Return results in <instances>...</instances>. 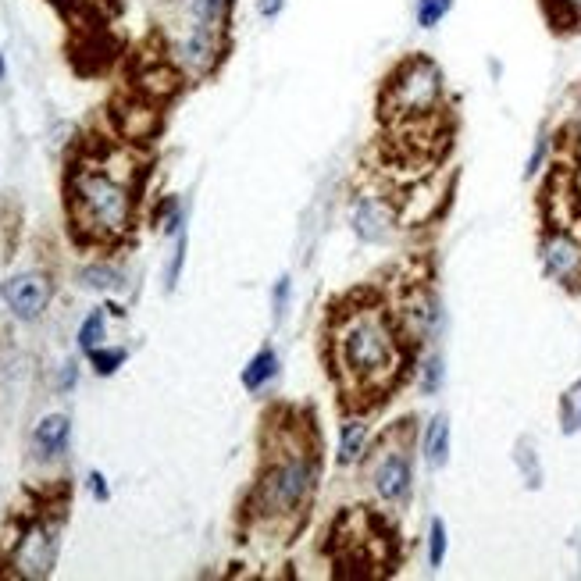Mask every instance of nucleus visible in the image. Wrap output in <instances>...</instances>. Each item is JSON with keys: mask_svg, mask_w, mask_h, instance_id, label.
Masks as SVG:
<instances>
[{"mask_svg": "<svg viewBox=\"0 0 581 581\" xmlns=\"http://www.w3.org/2000/svg\"><path fill=\"white\" fill-rule=\"evenodd\" d=\"M8 79V54H0V82Z\"/></svg>", "mask_w": 581, "mask_h": 581, "instance_id": "nucleus-30", "label": "nucleus"}, {"mask_svg": "<svg viewBox=\"0 0 581 581\" xmlns=\"http://www.w3.org/2000/svg\"><path fill=\"white\" fill-rule=\"evenodd\" d=\"M282 11H286V0H257V18H264V22L282 18Z\"/></svg>", "mask_w": 581, "mask_h": 581, "instance_id": "nucleus-28", "label": "nucleus"}, {"mask_svg": "<svg viewBox=\"0 0 581 581\" xmlns=\"http://www.w3.org/2000/svg\"><path fill=\"white\" fill-rule=\"evenodd\" d=\"M321 482V439L311 414L268 428V453L246 500L250 521L296 532Z\"/></svg>", "mask_w": 581, "mask_h": 581, "instance_id": "nucleus-2", "label": "nucleus"}, {"mask_svg": "<svg viewBox=\"0 0 581 581\" xmlns=\"http://www.w3.org/2000/svg\"><path fill=\"white\" fill-rule=\"evenodd\" d=\"M86 489H90V496L97 503H107L111 500V485H107V478L100 475V471H90V478H86Z\"/></svg>", "mask_w": 581, "mask_h": 581, "instance_id": "nucleus-27", "label": "nucleus"}, {"mask_svg": "<svg viewBox=\"0 0 581 581\" xmlns=\"http://www.w3.org/2000/svg\"><path fill=\"white\" fill-rule=\"evenodd\" d=\"M289 300H293V279H289V275H279V282L271 289V311H275V321L286 318Z\"/></svg>", "mask_w": 581, "mask_h": 581, "instance_id": "nucleus-25", "label": "nucleus"}, {"mask_svg": "<svg viewBox=\"0 0 581 581\" xmlns=\"http://www.w3.org/2000/svg\"><path fill=\"white\" fill-rule=\"evenodd\" d=\"M549 154H553V140H549V132H542L539 140H535L532 154H528V164H524V179H535L549 164Z\"/></svg>", "mask_w": 581, "mask_h": 581, "instance_id": "nucleus-23", "label": "nucleus"}, {"mask_svg": "<svg viewBox=\"0 0 581 581\" xmlns=\"http://www.w3.org/2000/svg\"><path fill=\"white\" fill-rule=\"evenodd\" d=\"M446 111V72L428 54L400 58L378 90V115L393 129H425Z\"/></svg>", "mask_w": 581, "mask_h": 581, "instance_id": "nucleus-4", "label": "nucleus"}, {"mask_svg": "<svg viewBox=\"0 0 581 581\" xmlns=\"http://www.w3.org/2000/svg\"><path fill=\"white\" fill-rule=\"evenodd\" d=\"M396 321H400V328L407 332L410 343L418 346V343H432L439 336L446 311H442V300L435 296L432 286L414 282L407 289V296L400 300V307H396Z\"/></svg>", "mask_w": 581, "mask_h": 581, "instance_id": "nucleus-8", "label": "nucleus"}, {"mask_svg": "<svg viewBox=\"0 0 581 581\" xmlns=\"http://www.w3.org/2000/svg\"><path fill=\"white\" fill-rule=\"evenodd\" d=\"M453 8H457V0H414L410 15H414V25H418L421 33H432V29H439L453 15Z\"/></svg>", "mask_w": 581, "mask_h": 581, "instance_id": "nucleus-17", "label": "nucleus"}, {"mask_svg": "<svg viewBox=\"0 0 581 581\" xmlns=\"http://www.w3.org/2000/svg\"><path fill=\"white\" fill-rule=\"evenodd\" d=\"M578 143H581V111H578Z\"/></svg>", "mask_w": 581, "mask_h": 581, "instance_id": "nucleus-32", "label": "nucleus"}, {"mask_svg": "<svg viewBox=\"0 0 581 581\" xmlns=\"http://www.w3.org/2000/svg\"><path fill=\"white\" fill-rule=\"evenodd\" d=\"M535 250H539V268L549 282L581 293V211L546 218Z\"/></svg>", "mask_w": 581, "mask_h": 581, "instance_id": "nucleus-6", "label": "nucleus"}, {"mask_svg": "<svg viewBox=\"0 0 581 581\" xmlns=\"http://www.w3.org/2000/svg\"><path fill=\"white\" fill-rule=\"evenodd\" d=\"M86 357H90L93 371H97L100 378H111L125 364V357H129V353H125L122 346H97V350H90Z\"/></svg>", "mask_w": 581, "mask_h": 581, "instance_id": "nucleus-21", "label": "nucleus"}, {"mask_svg": "<svg viewBox=\"0 0 581 581\" xmlns=\"http://www.w3.org/2000/svg\"><path fill=\"white\" fill-rule=\"evenodd\" d=\"M528 446H532V442L528 439H521V446H517V464H521V471H524V482L532 485V489H539L542 485V471L539 467H535V450H528Z\"/></svg>", "mask_w": 581, "mask_h": 581, "instance_id": "nucleus-26", "label": "nucleus"}, {"mask_svg": "<svg viewBox=\"0 0 581 581\" xmlns=\"http://www.w3.org/2000/svg\"><path fill=\"white\" fill-rule=\"evenodd\" d=\"M136 189L107 164H79L68 175V218L82 239L115 243L132 229Z\"/></svg>", "mask_w": 581, "mask_h": 581, "instance_id": "nucleus-3", "label": "nucleus"}, {"mask_svg": "<svg viewBox=\"0 0 581 581\" xmlns=\"http://www.w3.org/2000/svg\"><path fill=\"white\" fill-rule=\"evenodd\" d=\"M368 485L382 507H407L414 496V421H400L371 446Z\"/></svg>", "mask_w": 581, "mask_h": 581, "instance_id": "nucleus-5", "label": "nucleus"}, {"mask_svg": "<svg viewBox=\"0 0 581 581\" xmlns=\"http://www.w3.org/2000/svg\"><path fill=\"white\" fill-rule=\"evenodd\" d=\"M450 446H453V428L446 414H435L421 432V460L428 471H442L450 464Z\"/></svg>", "mask_w": 581, "mask_h": 581, "instance_id": "nucleus-14", "label": "nucleus"}, {"mask_svg": "<svg viewBox=\"0 0 581 581\" xmlns=\"http://www.w3.org/2000/svg\"><path fill=\"white\" fill-rule=\"evenodd\" d=\"M275 378H279V353L271 350V346H264V350H257L254 357L246 361L239 382H243L246 393H261V389H268Z\"/></svg>", "mask_w": 581, "mask_h": 581, "instance_id": "nucleus-15", "label": "nucleus"}, {"mask_svg": "<svg viewBox=\"0 0 581 581\" xmlns=\"http://www.w3.org/2000/svg\"><path fill=\"white\" fill-rule=\"evenodd\" d=\"M61 553V517H36L25 524L11 549V574L18 578H50Z\"/></svg>", "mask_w": 581, "mask_h": 581, "instance_id": "nucleus-7", "label": "nucleus"}, {"mask_svg": "<svg viewBox=\"0 0 581 581\" xmlns=\"http://www.w3.org/2000/svg\"><path fill=\"white\" fill-rule=\"evenodd\" d=\"M50 296H54V286L43 271H18L0 286V300L8 303L11 318L25 321V325L43 318V311L50 307Z\"/></svg>", "mask_w": 581, "mask_h": 581, "instance_id": "nucleus-9", "label": "nucleus"}, {"mask_svg": "<svg viewBox=\"0 0 581 581\" xmlns=\"http://www.w3.org/2000/svg\"><path fill=\"white\" fill-rule=\"evenodd\" d=\"M122 271L115 268V264H86V268L79 271V286L90 289V293H115V289H122Z\"/></svg>", "mask_w": 581, "mask_h": 581, "instance_id": "nucleus-16", "label": "nucleus"}, {"mask_svg": "<svg viewBox=\"0 0 581 581\" xmlns=\"http://www.w3.org/2000/svg\"><path fill=\"white\" fill-rule=\"evenodd\" d=\"M446 553H450V528H446L442 517H432L428 521V567L439 571L446 564Z\"/></svg>", "mask_w": 581, "mask_h": 581, "instance_id": "nucleus-20", "label": "nucleus"}, {"mask_svg": "<svg viewBox=\"0 0 581 581\" xmlns=\"http://www.w3.org/2000/svg\"><path fill=\"white\" fill-rule=\"evenodd\" d=\"M182 264H186V229H182L179 236H175L172 257H168V271H164V286H168V289H175V286H179Z\"/></svg>", "mask_w": 581, "mask_h": 581, "instance_id": "nucleus-24", "label": "nucleus"}, {"mask_svg": "<svg viewBox=\"0 0 581 581\" xmlns=\"http://www.w3.org/2000/svg\"><path fill=\"white\" fill-rule=\"evenodd\" d=\"M68 442H72V418L68 414H43L33 428V457L40 464L50 460H61L68 453Z\"/></svg>", "mask_w": 581, "mask_h": 581, "instance_id": "nucleus-11", "label": "nucleus"}, {"mask_svg": "<svg viewBox=\"0 0 581 581\" xmlns=\"http://www.w3.org/2000/svg\"><path fill=\"white\" fill-rule=\"evenodd\" d=\"M371 453V428L364 418H346L339 425V446H336V464L339 467H361L364 457Z\"/></svg>", "mask_w": 581, "mask_h": 581, "instance_id": "nucleus-13", "label": "nucleus"}, {"mask_svg": "<svg viewBox=\"0 0 581 581\" xmlns=\"http://www.w3.org/2000/svg\"><path fill=\"white\" fill-rule=\"evenodd\" d=\"M328 375L346 407L371 410L400 389L414 368V343L375 296H350L328 314Z\"/></svg>", "mask_w": 581, "mask_h": 581, "instance_id": "nucleus-1", "label": "nucleus"}, {"mask_svg": "<svg viewBox=\"0 0 581 581\" xmlns=\"http://www.w3.org/2000/svg\"><path fill=\"white\" fill-rule=\"evenodd\" d=\"M549 18L560 25H581V0H546Z\"/></svg>", "mask_w": 581, "mask_h": 581, "instance_id": "nucleus-22", "label": "nucleus"}, {"mask_svg": "<svg viewBox=\"0 0 581 581\" xmlns=\"http://www.w3.org/2000/svg\"><path fill=\"white\" fill-rule=\"evenodd\" d=\"M414 375H418V389L425 396H435L442 393V385H446V361H442V353H428L414 364Z\"/></svg>", "mask_w": 581, "mask_h": 581, "instance_id": "nucleus-18", "label": "nucleus"}, {"mask_svg": "<svg viewBox=\"0 0 581 581\" xmlns=\"http://www.w3.org/2000/svg\"><path fill=\"white\" fill-rule=\"evenodd\" d=\"M571 393H574V396H581V378H578V382L571 385Z\"/></svg>", "mask_w": 581, "mask_h": 581, "instance_id": "nucleus-31", "label": "nucleus"}, {"mask_svg": "<svg viewBox=\"0 0 581 581\" xmlns=\"http://www.w3.org/2000/svg\"><path fill=\"white\" fill-rule=\"evenodd\" d=\"M350 229H353V236L361 239V243L378 246V243L389 239V232H393V214H389V207H385L382 200H375V197H353Z\"/></svg>", "mask_w": 581, "mask_h": 581, "instance_id": "nucleus-10", "label": "nucleus"}, {"mask_svg": "<svg viewBox=\"0 0 581 581\" xmlns=\"http://www.w3.org/2000/svg\"><path fill=\"white\" fill-rule=\"evenodd\" d=\"M75 385H79V364H75V361H65V364H61L58 389H61V393H68V389H75Z\"/></svg>", "mask_w": 581, "mask_h": 581, "instance_id": "nucleus-29", "label": "nucleus"}, {"mask_svg": "<svg viewBox=\"0 0 581 581\" xmlns=\"http://www.w3.org/2000/svg\"><path fill=\"white\" fill-rule=\"evenodd\" d=\"M236 0H186V29L229 36Z\"/></svg>", "mask_w": 581, "mask_h": 581, "instance_id": "nucleus-12", "label": "nucleus"}, {"mask_svg": "<svg viewBox=\"0 0 581 581\" xmlns=\"http://www.w3.org/2000/svg\"><path fill=\"white\" fill-rule=\"evenodd\" d=\"M79 350L82 353H90V350H97V346H104V339H107V311L104 307H97V311H90L86 318H82V325H79Z\"/></svg>", "mask_w": 581, "mask_h": 581, "instance_id": "nucleus-19", "label": "nucleus"}]
</instances>
